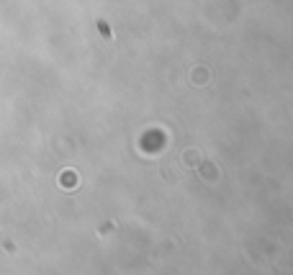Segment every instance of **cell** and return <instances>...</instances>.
I'll list each match as a JSON object with an SVG mask.
<instances>
[{
  "mask_svg": "<svg viewBox=\"0 0 293 275\" xmlns=\"http://www.w3.org/2000/svg\"><path fill=\"white\" fill-rule=\"evenodd\" d=\"M65 183H67V185H75V183H78V178H75V173H72V175L67 173V175H65Z\"/></svg>",
  "mask_w": 293,
  "mask_h": 275,
  "instance_id": "6da1fadb",
  "label": "cell"
}]
</instances>
